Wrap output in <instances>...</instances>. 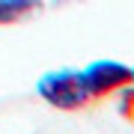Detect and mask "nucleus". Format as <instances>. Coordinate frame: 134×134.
<instances>
[{"label": "nucleus", "mask_w": 134, "mask_h": 134, "mask_svg": "<svg viewBox=\"0 0 134 134\" xmlns=\"http://www.w3.org/2000/svg\"><path fill=\"white\" fill-rule=\"evenodd\" d=\"M36 92L42 101H48L57 110H77L90 101L83 75L81 69H57V72H45L36 81Z\"/></svg>", "instance_id": "nucleus-1"}, {"label": "nucleus", "mask_w": 134, "mask_h": 134, "mask_svg": "<svg viewBox=\"0 0 134 134\" xmlns=\"http://www.w3.org/2000/svg\"><path fill=\"white\" fill-rule=\"evenodd\" d=\"M81 75H83L90 98H101L107 92L125 90L131 83V69L125 63H116V60H96L86 69H81Z\"/></svg>", "instance_id": "nucleus-2"}, {"label": "nucleus", "mask_w": 134, "mask_h": 134, "mask_svg": "<svg viewBox=\"0 0 134 134\" xmlns=\"http://www.w3.org/2000/svg\"><path fill=\"white\" fill-rule=\"evenodd\" d=\"M42 9V0H0V27L18 24Z\"/></svg>", "instance_id": "nucleus-3"}, {"label": "nucleus", "mask_w": 134, "mask_h": 134, "mask_svg": "<svg viewBox=\"0 0 134 134\" xmlns=\"http://www.w3.org/2000/svg\"><path fill=\"white\" fill-rule=\"evenodd\" d=\"M131 83H134V69H131Z\"/></svg>", "instance_id": "nucleus-4"}]
</instances>
